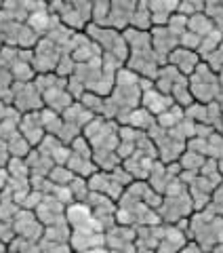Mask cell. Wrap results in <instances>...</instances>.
<instances>
[{
    "label": "cell",
    "mask_w": 223,
    "mask_h": 253,
    "mask_svg": "<svg viewBox=\"0 0 223 253\" xmlns=\"http://www.w3.org/2000/svg\"><path fill=\"white\" fill-rule=\"evenodd\" d=\"M219 171H221V175H223V161L219 163Z\"/></svg>",
    "instance_id": "5"
},
{
    "label": "cell",
    "mask_w": 223,
    "mask_h": 253,
    "mask_svg": "<svg viewBox=\"0 0 223 253\" xmlns=\"http://www.w3.org/2000/svg\"><path fill=\"white\" fill-rule=\"evenodd\" d=\"M141 104L152 116H162L164 112H169V110L175 106V101H173L171 95H164L158 89H152V91H143Z\"/></svg>",
    "instance_id": "3"
},
{
    "label": "cell",
    "mask_w": 223,
    "mask_h": 253,
    "mask_svg": "<svg viewBox=\"0 0 223 253\" xmlns=\"http://www.w3.org/2000/svg\"><path fill=\"white\" fill-rule=\"evenodd\" d=\"M189 91H192V97L196 101H200L202 106H209L221 93L219 76L215 74V70L206 61H202L196 68V72L189 76Z\"/></svg>",
    "instance_id": "1"
},
{
    "label": "cell",
    "mask_w": 223,
    "mask_h": 253,
    "mask_svg": "<svg viewBox=\"0 0 223 253\" xmlns=\"http://www.w3.org/2000/svg\"><path fill=\"white\" fill-rule=\"evenodd\" d=\"M4 253H17V251H15V249H6Z\"/></svg>",
    "instance_id": "6"
},
{
    "label": "cell",
    "mask_w": 223,
    "mask_h": 253,
    "mask_svg": "<svg viewBox=\"0 0 223 253\" xmlns=\"http://www.w3.org/2000/svg\"><path fill=\"white\" fill-rule=\"evenodd\" d=\"M166 63L169 66H173L175 70H179V72L183 76H192L196 72V68L200 66V53H196V51H189V49H183V46H177L171 55H169V59H166Z\"/></svg>",
    "instance_id": "2"
},
{
    "label": "cell",
    "mask_w": 223,
    "mask_h": 253,
    "mask_svg": "<svg viewBox=\"0 0 223 253\" xmlns=\"http://www.w3.org/2000/svg\"><path fill=\"white\" fill-rule=\"evenodd\" d=\"M135 9H137V2H112V11H110V21L108 28L114 30H124L131 26Z\"/></svg>",
    "instance_id": "4"
}]
</instances>
